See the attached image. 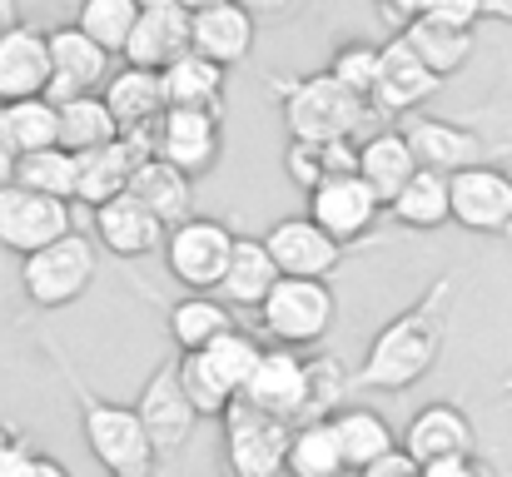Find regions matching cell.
I'll use <instances>...</instances> for the list:
<instances>
[{
	"mask_svg": "<svg viewBox=\"0 0 512 477\" xmlns=\"http://www.w3.org/2000/svg\"><path fill=\"white\" fill-rule=\"evenodd\" d=\"M458 309V274H438L403 314H393L363 348L358 368L348 373V393H408L423 383L448 343Z\"/></svg>",
	"mask_w": 512,
	"mask_h": 477,
	"instance_id": "6da1fadb",
	"label": "cell"
},
{
	"mask_svg": "<svg viewBox=\"0 0 512 477\" xmlns=\"http://www.w3.org/2000/svg\"><path fill=\"white\" fill-rule=\"evenodd\" d=\"M45 348H50V358H55V368H60L65 388L75 393L80 433H85L90 458H95L110 477H155L160 473L155 443H150V433H145V423H140L135 403H110V398H100V393H95L75 368H70V358H65L55 343H45Z\"/></svg>",
	"mask_w": 512,
	"mask_h": 477,
	"instance_id": "7a4b0ae2",
	"label": "cell"
},
{
	"mask_svg": "<svg viewBox=\"0 0 512 477\" xmlns=\"http://www.w3.org/2000/svg\"><path fill=\"white\" fill-rule=\"evenodd\" d=\"M274 100H279L284 125H289L294 140H339V135H358V125L368 120L363 95H353L329 70H319V75H279V80H274Z\"/></svg>",
	"mask_w": 512,
	"mask_h": 477,
	"instance_id": "3957f363",
	"label": "cell"
},
{
	"mask_svg": "<svg viewBox=\"0 0 512 477\" xmlns=\"http://www.w3.org/2000/svg\"><path fill=\"white\" fill-rule=\"evenodd\" d=\"M100 274V249L80 229H65L60 239L20 254V289L35 309H70L85 299V289Z\"/></svg>",
	"mask_w": 512,
	"mask_h": 477,
	"instance_id": "277c9868",
	"label": "cell"
},
{
	"mask_svg": "<svg viewBox=\"0 0 512 477\" xmlns=\"http://www.w3.org/2000/svg\"><path fill=\"white\" fill-rule=\"evenodd\" d=\"M339 318V294L329 289V279H294L279 274L274 289L259 304V333L269 343H289V348H314L334 333Z\"/></svg>",
	"mask_w": 512,
	"mask_h": 477,
	"instance_id": "5b68a950",
	"label": "cell"
},
{
	"mask_svg": "<svg viewBox=\"0 0 512 477\" xmlns=\"http://www.w3.org/2000/svg\"><path fill=\"white\" fill-rule=\"evenodd\" d=\"M294 423L279 413H264L244 398H234L219 413V458L224 477H284Z\"/></svg>",
	"mask_w": 512,
	"mask_h": 477,
	"instance_id": "8992f818",
	"label": "cell"
},
{
	"mask_svg": "<svg viewBox=\"0 0 512 477\" xmlns=\"http://www.w3.org/2000/svg\"><path fill=\"white\" fill-rule=\"evenodd\" d=\"M239 398L254 403V408H264V413H279L289 423L324 418L314 408V358H304V348H289V343H269L259 353L254 373L239 388Z\"/></svg>",
	"mask_w": 512,
	"mask_h": 477,
	"instance_id": "52a82bcc",
	"label": "cell"
},
{
	"mask_svg": "<svg viewBox=\"0 0 512 477\" xmlns=\"http://www.w3.org/2000/svg\"><path fill=\"white\" fill-rule=\"evenodd\" d=\"M165 264H170V279L194 289V294H214L219 279H224V264H229V249H234V234L229 224L209 219V214H189L165 229Z\"/></svg>",
	"mask_w": 512,
	"mask_h": 477,
	"instance_id": "ba28073f",
	"label": "cell"
},
{
	"mask_svg": "<svg viewBox=\"0 0 512 477\" xmlns=\"http://www.w3.org/2000/svg\"><path fill=\"white\" fill-rule=\"evenodd\" d=\"M453 224L468 234H512V169L508 164H468L448 174Z\"/></svg>",
	"mask_w": 512,
	"mask_h": 477,
	"instance_id": "9c48e42d",
	"label": "cell"
},
{
	"mask_svg": "<svg viewBox=\"0 0 512 477\" xmlns=\"http://www.w3.org/2000/svg\"><path fill=\"white\" fill-rule=\"evenodd\" d=\"M135 413H140V423H145V433H150L160 463L179 458V453L189 448L194 428L204 423L199 408L189 403L184 383H179V363H174V358L160 363V368L145 378V388H140V398H135Z\"/></svg>",
	"mask_w": 512,
	"mask_h": 477,
	"instance_id": "30bf717a",
	"label": "cell"
},
{
	"mask_svg": "<svg viewBox=\"0 0 512 477\" xmlns=\"http://www.w3.org/2000/svg\"><path fill=\"white\" fill-rule=\"evenodd\" d=\"M443 90V80L413 55V45L403 35H393L383 50H378V80L368 90V115L378 120H403L413 110H423L433 95Z\"/></svg>",
	"mask_w": 512,
	"mask_h": 477,
	"instance_id": "8fae6325",
	"label": "cell"
},
{
	"mask_svg": "<svg viewBox=\"0 0 512 477\" xmlns=\"http://www.w3.org/2000/svg\"><path fill=\"white\" fill-rule=\"evenodd\" d=\"M65 229H75L70 199L25 189L20 179H5V184H0V249L30 254V249L60 239Z\"/></svg>",
	"mask_w": 512,
	"mask_h": 477,
	"instance_id": "7c38bea8",
	"label": "cell"
},
{
	"mask_svg": "<svg viewBox=\"0 0 512 477\" xmlns=\"http://www.w3.org/2000/svg\"><path fill=\"white\" fill-rule=\"evenodd\" d=\"M403 140L413 159L423 169H438V174H453V169H468V164H483L493 159V145L483 130L463 125V120H443V115H428V110H413L403 115Z\"/></svg>",
	"mask_w": 512,
	"mask_h": 477,
	"instance_id": "4fadbf2b",
	"label": "cell"
},
{
	"mask_svg": "<svg viewBox=\"0 0 512 477\" xmlns=\"http://www.w3.org/2000/svg\"><path fill=\"white\" fill-rule=\"evenodd\" d=\"M155 155L179 164L189 179L209 174L224 155V110H179L165 105L155 120Z\"/></svg>",
	"mask_w": 512,
	"mask_h": 477,
	"instance_id": "5bb4252c",
	"label": "cell"
},
{
	"mask_svg": "<svg viewBox=\"0 0 512 477\" xmlns=\"http://www.w3.org/2000/svg\"><path fill=\"white\" fill-rule=\"evenodd\" d=\"M45 45H50V85H45V95H50L55 105L70 100V95L100 90V85L110 80V70H115V55H110L100 40H90L75 20L45 30Z\"/></svg>",
	"mask_w": 512,
	"mask_h": 477,
	"instance_id": "9a60e30c",
	"label": "cell"
},
{
	"mask_svg": "<svg viewBox=\"0 0 512 477\" xmlns=\"http://www.w3.org/2000/svg\"><path fill=\"white\" fill-rule=\"evenodd\" d=\"M264 249L274 254L279 274H294V279H329L343 259H348V244L334 239V234H329L319 219H309V214H289V219L269 224Z\"/></svg>",
	"mask_w": 512,
	"mask_h": 477,
	"instance_id": "2e32d148",
	"label": "cell"
},
{
	"mask_svg": "<svg viewBox=\"0 0 512 477\" xmlns=\"http://www.w3.org/2000/svg\"><path fill=\"white\" fill-rule=\"evenodd\" d=\"M304 214H309V219H319L334 239L353 244V239L373 234V224H378L383 204H378V194L358 179V169H348V174H329L324 184H314V189H309V209H304Z\"/></svg>",
	"mask_w": 512,
	"mask_h": 477,
	"instance_id": "e0dca14e",
	"label": "cell"
},
{
	"mask_svg": "<svg viewBox=\"0 0 512 477\" xmlns=\"http://www.w3.org/2000/svg\"><path fill=\"white\" fill-rule=\"evenodd\" d=\"M254 40H259V15L244 5V0H219V5H204L194 10L189 20V50L209 55L214 65L234 70L254 55Z\"/></svg>",
	"mask_w": 512,
	"mask_h": 477,
	"instance_id": "ac0fdd59",
	"label": "cell"
},
{
	"mask_svg": "<svg viewBox=\"0 0 512 477\" xmlns=\"http://www.w3.org/2000/svg\"><path fill=\"white\" fill-rule=\"evenodd\" d=\"M189 20H194V10L184 0H140V15H135V30H130L120 60L165 70L174 55L189 50Z\"/></svg>",
	"mask_w": 512,
	"mask_h": 477,
	"instance_id": "d6986e66",
	"label": "cell"
},
{
	"mask_svg": "<svg viewBox=\"0 0 512 477\" xmlns=\"http://www.w3.org/2000/svg\"><path fill=\"white\" fill-rule=\"evenodd\" d=\"M398 448L423 468V463H438V458L478 453V428L458 403H428L408 418V428L398 433Z\"/></svg>",
	"mask_w": 512,
	"mask_h": 477,
	"instance_id": "ffe728a7",
	"label": "cell"
},
{
	"mask_svg": "<svg viewBox=\"0 0 512 477\" xmlns=\"http://www.w3.org/2000/svg\"><path fill=\"white\" fill-rule=\"evenodd\" d=\"M95 239H100V249H110L115 259H145V254H155V249L165 244V219L150 214V209L125 189V194L95 204Z\"/></svg>",
	"mask_w": 512,
	"mask_h": 477,
	"instance_id": "44dd1931",
	"label": "cell"
},
{
	"mask_svg": "<svg viewBox=\"0 0 512 477\" xmlns=\"http://www.w3.org/2000/svg\"><path fill=\"white\" fill-rule=\"evenodd\" d=\"M45 85H50L45 30L15 20L10 30H0V105L25 100V95H45Z\"/></svg>",
	"mask_w": 512,
	"mask_h": 477,
	"instance_id": "7402d4cb",
	"label": "cell"
},
{
	"mask_svg": "<svg viewBox=\"0 0 512 477\" xmlns=\"http://www.w3.org/2000/svg\"><path fill=\"white\" fill-rule=\"evenodd\" d=\"M140 159H150V155H145L130 135H115L110 145H95V150L75 155V204L95 209V204L125 194Z\"/></svg>",
	"mask_w": 512,
	"mask_h": 477,
	"instance_id": "603a6c76",
	"label": "cell"
},
{
	"mask_svg": "<svg viewBox=\"0 0 512 477\" xmlns=\"http://www.w3.org/2000/svg\"><path fill=\"white\" fill-rule=\"evenodd\" d=\"M398 35L413 45V55H418L438 80L458 75V70L473 60V45H478V40H473V25H453V20H438V15H423V10H413Z\"/></svg>",
	"mask_w": 512,
	"mask_h": 477,
	"instance_id": "cb8c5ba5",
	"label": "cell"
},
{
	"mask_svg": "<svg viewBox=\"0 0 512 477\" xmlns=\"http://www.w3.org/2000/svg\"><path fill=\"white\" fill-rule=\"evenodd\" d=\"M100 95H105V105H110L120 130H140V125H155L165 115V80L150 65H130L125 60L120 70H110Z\"/></svg>",
	"mask_w": 512,
	"mask_h": 477,
	"instance_id": "d4e9b609",
	"label": "cell"
},
{
	"mask_svg": "<svg viewBox=\"0 0 512 477\" xmlns=\"http://www.w3.org/2000/svg\"><path fill=\"white\" fill-rule=\"evenodd\" d=\"M160 80H165V105H179V110H224L229 70L214 65L209 55H199V50L174 55L170 65L160 70Z\"/></svg>",
	"mask_w": 512,
	"mask_h": 477,
	"instance_id": "484cf974",
	"label": "cell"
},
{
	"mask_svg": "<svg viewBox=\"0 0 512 477\" xmlns=\"http://www.w3.org/2000/svg\"><path fill=\"white\" fill-rule=\"evenodd\" d=\"M274 279H279V264H274V254L264 249V239L234 234V249H229V264H224V279H219L214 294H219L229 309H259L264 294L274 289Z\"/></svg>",
	"mask_w": 512,
	"mask_h": 477,
	"instance_id": "4316f807",
	"label": "cell"
},
{
	"mask_svg": "<svg viewBox=\"0 0 512 477\" xmlns=\"http://www.w3.org/2000/svg\"><path fill=\"white\" fill-rule=\"evenodd\" d=\"M130 194H135L150 214H160L165 229L194 214V179H189L179 164H170V159H160V155H150V159L135 164V174H130Z\"/></svg>",
	"mask_w": 512,
	"mask_h": 477,
	"instance_id": "83f0119b",
	"label": "cell"
},
{
	"mask_svg": "<svg viewBox=\"0 0 512 477\" xmlns=\"http://www.w3.org/2000/svg\"><path fill=\"white\" fill-rule=\"evenodd\" d=\"M358 179L378 194V204L388 209V199L413 179V169H418V159L408 150V140H403V130H373L363 145H358Z\"/></svg>",
	"mask_w": 512,
	"mask_h": 477,
	"instance_id": "f1b7e54d",
	"label": "cell"
},
{
	"mask_svg": "<svg viewBox=\"0 0 512 477\" xmlns=\"http://www.w3.org/2000/svg\"><path fill=\"white\" fill-rule=\"evenodd\" d=\"M388 219L413 229V234H433L443 224H453V209H448V174L438 169H413V179L388 199Z\"/></svg>",
	"mask_w": 512,
	"mask_h": 477,
	"instance_id": "f546056e",
	"label": "cell"
},
{
	"mask_svg": "<svg viewBox=\"0 0 512 477\" xmlns=\"http://www.w3.org/2000/svg\"><path fill=\"white\" fill-rule=\"evenodd\" d=\"M329 423H334V433H339L348 473H358L363 463H373V458H383L388 448H398V433H393L388 418H383L378 408H368V403H339V408L329 413Z\"/></svg>",
	"mask_w": 512,
	"mask_h": 477,
	"instance_id": "4dcf8cb0",
	"label": "cell"
},
{
	"mask_svg": "<svg viewBox=\"0 0 512 477\" xmlns=\"http://www.w3.org/2000/svg\"><path fill=\"white\" fill-rule=\"evenodd\" d=\"M284 477H348L343 463L339 433L324 418H299L294 433H289V458H284Z\"/></svg>",
	"mask_w": 512,
	"mask_h": 477,
	"instance_id": "1f68e13d",
	"label": "cell"
},
{
	"mask_svg": "<svg viewBox=\"0 0 512 477\" xmlns=\"http://www.w3.org/2000/svg\"><path fill=\"white\" fill-rule=\"evenodd\" d=\"M358 164V140L339 135V140H294L289 135V150H284V174L309 194L314 184H324L329 174H348Z\"/></svg>",
	"mask_w": 512,
	"mask_h": 477,
	"instance_id": "d6a6232c",
	"label": "cell"
},
{
	"mask_svg": "<svg viewBox=\"0 0 512 477\" xmlns=\"http://www.w3.org/2000/svg\"><path fill=\"white\" fill-rule=\"evenodd\" d=\"M234 328V309L219 299V294H194L184 289V299L170 304V338L179 353H194L204 343H214L219 333Z\"/></svg>",
	"mask_w": 512,
	"mask_h": 477,
	"instance_id": "836d02e7",
	"label": "cell"
},
{
	"mask_svg": "<svg viewBox=\"0 0 512 477\" xmlns=\"http://www.w3.org/2000/svg\"><path fill=\"white\" fill-rule=\"evenodd\" d=\"M259 353H264V343L249 333V328H229V333H219L214 343H204V348H194V358L204 363V373L229 393V398H239V388H244V378L254 373V363H259Z\"/></svg>",
	"mask_w": 512,
	"mask_h": 477,
	"instance_id": "e575fe53",
	"label": "cell"
},
{
	"mask_svg": "<svg viewBox=\"0 0 512 477\" xmlns=\"http://www.w3.org/2000/svg\"><path fill=\"white\" fill-rule=\"evenodd\" d=\"M115 135H120V125H115V115H110V105H105L100 90L60 100V145L70 155H85L95 145H110Z\"/></svg>",
	"mask_w": 512,
	"mask_h": 477,
	"instance_id": "d590c367",
	"label": "cell"
},
{
	"mask_svg": "<svg viewBox=\"0 0 512 477\" xmlns=\"http://www.w3.org/2000/svg\"><path fill=\"white\" fill-rule=\"evenodd\" d=\"M25 189H40V194H55V199H70L75 204V155L65 145H45V150H25L15 159V174Z\"/></svg>",
	"mask_w": 512,
	"mask_h": 477,
	"instance_id": "8d00e7d4",
	"label": "cell"
},
{
	"mask_svg": "<svg viewBox=\"0 0 512 477\" xmlns=\"http://www.w3.org/2000/svg\"><path fill=\"white\" fill-rule=\"evenodd\" d=\"M5 120H10V135H15V150H45V145H60V105L50 95H25V100H10L5 105Z\"/></svg>",
	"mask_w": 512,
	"mask_h": 477,
	"instance_id": "74e56055",
	"label": "cell"
},
{
	"mask_svg": "<svg viewBox=\"0 0 512 477\" xmlns=\"http://www.w3.org/2000/svg\"><path fill=\"white\" fill-rule=\"evenodd\" d=\"M135 15H140V0H80L75 25L90 40H100L110 55H120L125 40H130V30H135Z\"/></svg>",
	"mask_w": 512,
	"mask_h": 477,
	"instance_id": "f35d334b",
	"label": "cell"
},
{
	"mask_svg": "<svg viewBox=\"0 0 512 477\" xmlns=\"http://www.w3.org/2000/svg\"><path fill=\"white\" fill-rule=\"evenodd\" d=\"M378 50H383V45L343 40L339 50H334V60H329V75L343 80L353 95H363V105H368V90H373V80H378Z\"/></svg>",
	"mask_w": 512,
	"mask_h": 477,
	"instance_id": "ab89813d",
	"label": "cell"
},
{
	"mask_svg": "<svg viewBox=\"0 0 512 477\" xmlns=\"http://www.w3.org/2000/svg\"><path fill=\"white\" fill-rule=\"evenodd\" d=\"M174 363H179V383H184L189 403L199 408V418H219V413L234 403V398H229V393H224V388H219L209 373H204V363H199L194 353H179Z\"/></svg>",
	"mask_w": 512,
	"mask_h": 477,
	"instance_id": "60d3db41",
	"label": "cell"
},
{
	"mask_svg": "<svg viewBox=\"0 0 512 477\" xmlns=\"http://www.w3.org/2000/svg\"><path fill=\"white\" fill-rule=\"evenodd\" d=\"M423 477H498V468H493V463H483L478 453H458V458L423 463Z\"/></svg>",
	"mask_w": 512,
	"mask_h": 477,
	"instance_id": "b9f144b4",
	"label": "cell"
},
{
	"mask_svg": "<svg viewBox=\"0 0 512 477\" xmlns=\"http://www.w3.org/2000/svg\"><path fill=\"white\" fill-rule=\"evenodd\" d=\"M353 477H423V468L403 453V448H388L383 458H373V463H363Z\"/></svg>",
	"mask_w": 512,
	"mask_h": 477,
	"instance_id": "7bdbcfd3",
	"label": "cell"
},
{
	"mask_svg": "<svg viewBox=\"0 0 512 477\" xmlns=\"http://www.w3.org/2000/svg\"><path fill=\"white\" fill-rule=\"evenodd\" d=\"M423 15H438V20H453V25H478V0H418Z\"/></svg>",
	"mask_w": 512,
	"mask_h": 477,
	"instance_id": "ee69618b",
	"label": "cell"
},
{
	"mask_svg": "<svg viewBox=\"0 0 512 477\" xmlns=\"http://www.w3.org/2000/svg\"><path fill=\"white\" fill-rule=\"evenodd\" d=\"M35 473V448L25 438H10L0 448V477H30Z\"/></svg>",
	"mask_w": 512,
	"mask_h": 477,
	"instance_id": "f6af8a7d",
	"label": "cell"
},
{
	"mask_svg": "<svg viewBox=\"0 0 512 477\" xmlns=\"http://www.w3.org/2000/svg\"><path fill=\"white\" fill-rule=\"evenodd\" d=\"M15 159H20V150H15V135H10V120H5V105H0V184L15 174Z\"/></svg>",
	"mask_w": 512,
	"mask_h": 477,
	"instance_id": "bcb514c9",
	"label": "cell"
},
{
	"mask_svg": "<svg viewBox=\"0 0 512 477\" xmlns=\"http://www.w3.org/2000/svg\"><path fill=\"white\" fill-rule=\"evenodd\" d=\"M259 20H284L289 10H299V0H244Z\"/></svg>",
	"mask_w": 512,
	"mask_h": 477,
	"instance_id": "7dc6e473",
	"label": "cell"
},
{
	"mask_svg": "<svg viewBox=\"0 0 512 477\" xmlns=\"http://www.w3.org/2000/svg\"><path fill=\"white\" fill-rule=\"evenodd\" d=\"M30 477H75L65 463H55V458H45V453H35V473Z\"/></svg>",
	"mask_w": 512,
	"mask_h": 477,
	"instance_id": "c3c4849f",
	"label": "cell"
},
{
	"mask_svg": "<svg viewBox=\"0 0 512 477\" xmlns=\"http://www.w3.org/2000/svg\"><path fill=\"white\" fill-rule=\"evenodd\" d=\"M478 10H483L488 20H508L512 25V0H478Z\"/></svg>",
	"mask_w": 512,
	"mask_h": 477,
	"instance_id": "681fc988",
	"label": "cell"
},
{
	"mask_svg": "<svg viewBox=\"0 0 512 477\" xmlns=\"http://www.w3.org/2000/svg\"><path fill=\"white\" fill-rule=\"evenodd\" d=\"M20 20V0H0V30H10Z\"/></svg>",
	"mask_w": 512,
	"mask_h": 477,
	"instance_id": "f907efd6",
	"label": "cell"
},
{
	"mask_svg": "<svg viewBox=\"0 0 512 477\" xmlns=\"http://www.w3.org/2000/svg\"><path fill=\"white\" fill-rule=\"evenodd\" d=\"M378 10H383V15H388V10H408V15H413L418 0H378Z\"/></svg>",
	"mask_w": 512,
	"mask_h": 477,
	"instance_id": "816d5d0a",
	"label": "cell"
},
{
	"mask_svg": "<svg viewBox=\"0 0 512 477\" xmlns=\"http://www.w3.org/2000/svg\"><path fill=\"white\" fill-rule=\"evenodd\" d=\"M189 10H204V5H219V0H184Z\"/></svg>",
	"mask_w": 512,
	"mask_h": 477,
	"instance_id": "f5cc1de1",
	"label": "cell"
},
{
	"mask_svg": "<svg viewBox=\"0 0 512 477\" xmlns=\"http://www.w3.org/2000/svg\"><path fill=\"white\" fill-rule=\"evenodd\" d=\"M10 438H15V433H10V428H5V423H0V448H5V443H10Z\"/></svg>",
	"mask_w": 512,
	"mask_h": 477,
	"instance_id": "db71d44e",
	"label": "cell"
},
{
	"mask_svg": "<svg viewBox=\"0 0 512 477\" xmlns=\"http://www.w3.org/2000/svg\"><path fill=\"white\" fill-rule=\"evenodd\" d=\"M105 477H110V473H105Z\"/></svg>",
	"mask_w": 512,
	"mask_h": 477,
	"instance_id": "11a10c76",
	"label": "cell"
},
{
	"mask_svg": "<svg viewBox=\"0 0 512 477\" xmlns=\"http://www.w3.org/2000/svg\"><path fill=\"white\" fill-rule=\"evenodd\" d=\"M508 388H512V383H508Z\"/></svg>",
	"mask_w": 512,
	"mask_h": 477,
	"instance_id": "9f6ffc18",
	"label": "cell"
}]
</instances>
